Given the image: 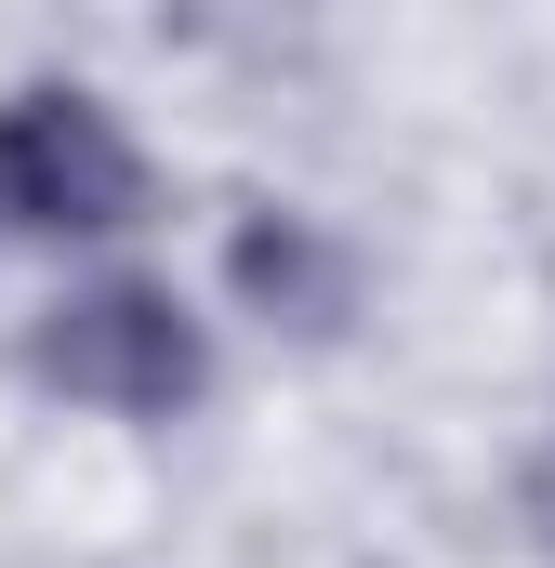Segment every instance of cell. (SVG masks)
<instances>
[{
    "label": "cell",
    "mask_w": 555,
    "mask_h": 568,
    "mask_svg": "<svg viewBox=\"0 0 555 568\" xmlns=\"http://www.w3.org/2000/svg\"><path fill=\"white\" fill-rule=\"evenodd\" d=\"M27 384L67 410H107V424H172L212 384V331L159 278H93L27 317Z\"/></svg>",
    "instance_id": "6da1fadb"
},
{
    "label": "cell",
    "mask_w": 555,
    "mask_h": 568,
    "mask_svg": "<svg viewBox=\"0 0 555 568\" xmlns=\"http://www.w3.org/2000/svg\"><path fill=\"white\" fill-rule=\"evenodd\" d=\"M145 212V159L80 80H27L0 106V225L13 239H120Z\"/></svg>",
    "instance_id": "7a4b0ae2"
},
{
    "label": "cell",
    "mask_w": 555,
    "mask_h": 568,
    "mask_svg": "<svg viewBox=\"0 0 555 568\" xmlns=\"http://www.w3.org/2000/svg\"><path fill=\"white\" fill-rule=\"evenodd\" d=\"M225 278L239 304L265 317V331H344L357 317V252L317 225V212H239V239H225Z\"/></svg>",
    "instance_id": "3957f363"
},
{
    "label": "cell",
    "mask_w": 555,
    "mask_h": 568,
    "mask_svg": "<svg viewBox=\"0 0 555 568\" xmlns=\"http://www.w3.org/2000/svg\"><path fill=\"white\" fill-rule=\"evenodd\" d=\"M516 516L543 529V556H555V436H543V449H529V476H516Z\"/></svg>",
    "instance_id": "277c9868"
}]
</instances>
